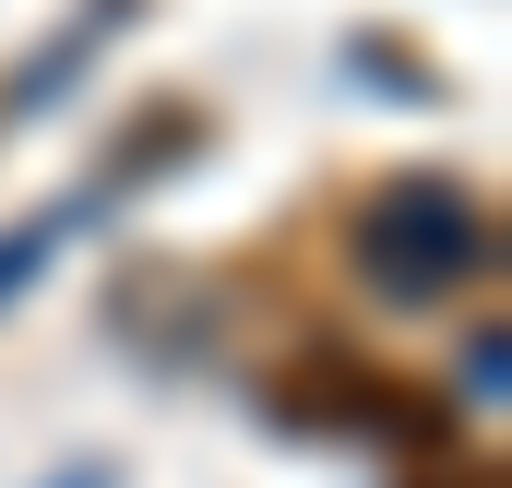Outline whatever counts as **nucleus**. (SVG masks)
<instances>
[{
    "instance_id": "1",
    "label": "nucleus",
    "mask_w": 512,
    "mask_h": 488,
    "mask_svg": "<svg viewBox=\"0 0 512 488\" xmlns=\"http://www.w3.org/2000/svg\"><path fill=\"white\" fill-rule=\"evenodd\" d=\"M465 250H477V215L453 179H393L370 203V262H382L393 298H429L441 274H465Z\"/></svg>"
}]
</instances>
